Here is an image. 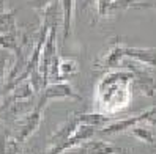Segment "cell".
<instances>
[{"label":"cell","instance_id":"6da1fadb","mask_svg":"<svg viewBox=\"0 0 156 154\" xmlns=\"http://www.w3.org/2000/svg\"><path fill=\"white\" fill-rule=\"evenodd\" d=\"M133 80L134 74L129 69L109 71L99 80L95 90V101L101 113L112 115L128 107L133 98L131 91Z\"/></svg>","mask_w":156,"mask_h":154},{"label":"cell","instance_id":"7a4b0ae2","mask_svg":"<svg viewBox=\"0 0 156 154\" xmlns=\"http://www.w3.org/2000/svg\"><path fill=\"white\" fill-rule=\"evenodd\" d=\"M144 121H148L153 126H156V105L147 108V110L137 113L134 116H128V118H123V120L112 121V123L103 126V128H99L96 132L103 134V135H114V134H120V132L129 131L133 126L139 124V123H144Z\"/></svg>","mask_w":156,"mask_h":154},{"label":"cell","instance_id":"3957f363","mask_svg":"<svg viewBox=\"0 0 156 154\" xmlns=\"http://www.w3.org/2000/svg\"><path fill=\"white\" fill-rule=\"evenodd\" d=\"M55 99H76V101H82V98L76 93V90L73 88L71 84H68L66 80H58V82H51L46 85V88L41 91L38 105L40 108L46 107L51 101Z\"/></svg>","mask_w":156,"mask_h":154},{"label":"cell","instance_id":"277c9868","mask_svg":"<svg viewBox=\"0 0 156 154\" xmlns=\"http://www.w3.org/2000/svg\"><path fill=\"white\" fill-rule=\"evenodd\" d=\"M98 128H95V126H90V124H80L79 128L76 129V132L71 135L69 139H66L65 142H62L58 145H54V146L49 148V151L46 152V154H62V152H65L68 149H73V148H76L79 146V145L82 143H85L88 140H91L95 137V134H96Z\"/></svg>","mask_w":156,"mask_h":154},{"label":"cell","instance_id":"5b68a950","mask_svg":"<svg viewBox=\"0 0 156 154\" xmlns=\"http://www.w3.org/2000/svg\"><path fill=\"white\" fill-rule=\"evenodd\" d=\"M57 55H58L57 53V27L51 25L48 36H46V43H44L43 50H41V55H40V65H38V72L46 82L49 80L48 77H49L51 63Z\"/></svg>","mask_w":156,"mask_h":154},{"label":"cell","instance_id":"8992f818","mask_svg":"<svg viewBox=\"0 0 156 154\" xmlns=\"http://www.w3.org/2000/svg\"><path fill=\"white\" fill-rule=\"evenodd\" d=\"M41 110L43 108H40L38 105H35V108L30 113L24 115V118H21L19 121H17V134H16L14 140L19 145L25 143L36 132V129L40 128V124L43 121Z\"/></svg>","mask_w":156,"mask_h":154},{"label":"cell","instance_id":"52a82bcc","mask_svg":"<svg viewBox=\"0 0 156 154\" xmlns=\"http://www.w3.org/2000/svg\"><path fill=\"white\" fill-rule=\"evenodd\" d=\"M125 49H126V44L122 39H114V43L107 47L106 53H103L96 63H95V68L98 69H115L122 65V60L125 58Z\"/></svg>","mask_w":156,"mask_h":154},{"label":"cell","instance_id":"ba28073f","mask_svg":"<svg viewBox=\"0 0 156 154\" xmlns=\"http://www.w3.org/2000/svg\"><path fill=\"white\" fill-rule=\"evenodd\" d=\"M134 74V80L133 85L136 91H139L144 96H154L156 94V74L150 71H145V68H134L129 69Z\"/></svg>","mask_w":156,"mask_h":154},{"label":"cell","instance_id":"9c48e42d","mask_svg":"<svg viewBox=\"0 0 156 154\" xmlns=\"http://www.w3.org/2000/svg\"><path fill=\"white\" fill-rule=\"evenodd\" d=\"M144 2V0H95V11L98 17H112L117 11L126 10V8H133L134 5Z\"/></svg>","mask_w":156,"mask_h":154},{"label":"cell","instance_id":"30bf717a","mask_svg":"<svg viewBox=\"0 0 156 154\" xmlns=\"http://www.w3.org/2000/svg\"><path fill=\"white\" fill-rule=\"evenodd\" d=\"M125 58H133L142 66L156 68V49L154 47H131L126 46Z\"/></svg>","mask_w":156,"mask_h":154},{"label":"cell","instance_id":"8fae6325","mask_svg":"<svg viewBox=\"0 0 156 154\" xmlns=\"http://www.w3.org/2000/svg\"><path fill=\"white\" fill-rule=\"evenodd\" d=\"M80 126V123H79V120H77V115L74 113V115H71L69 118L63 123L60 128L57 129V132L51 137V146H54V145H58V143H62V142H65L66 139H69L73 134L76 132V129Z\"/></svg>","mask_w":156,"mask_h":154},{"label":"cell","instance_id":"7c38bea8","mask_svg":"<svg viewBox=\"0 0 156 154\" xmlns=\"http://www.w3.org/2000/svg\"><path fill=\"white\" fill-rule=\"evenodd\" d=\"M84 148L85 154H117V152H122L120 148L114 146L111 143H106L103 140H88L85 143L80 145Z\"/></svg>","mask_w":156,"mask_h":154},{"label":"cell","instance_id":"4fadbf2b","mask_svg":"<svg viewBox=\"0 0 156 154\" xmlns=\"http://www.w3.org/2000/svg\"><path fill=\"white\" fill-rule=\"evenodd\" d=\"M73 17H74V0H62V21H63V41L68 39L73 29Z\"/></svg>","mask_w":156,"mask_h":154},{"label":"cell","instance_id":"5bb4252c","mask_svg":"<svg viewBox=\"0 0 156 154\" xmlns=\"http://www.w3.org/2000/svg\"><path fill=\"white\" fill-rule=\"evenodd\" d=\"M77 71H79V65L74 58H71V57H60L58 58V66H57L58 80H66V79L73 77L74 74H77Z\"/></svg>","mask_w":156,"mask_h":154},{"label":"cell","instance_id":"9a60e30c","mask_svg":"<svg viewBox=\"0 0 156 154\" xmlns=\"http://www.w3.org/2000/svg\"><path fill=\"white\" fill-rule=\"evenodd\" d=\"M129 134L142 143L156 145V132L153 131V128H150V126H144L142 123H139V124L133 126L129 129Z\"/></svg>","mask_w":156,"mask_h":154},{"label":"cell","instance_id":"2e32d148","mask_svg":"<svg viewBox=\"0 0 156 154\" xmlns=\"http://www.w3.org/2000/svg\"><path fill=\"white\" fill-rule=\"evenodd\" d=\"M76 115L80 124H90L98 129L106 126L111 120V116H107L106 113H76Z\"/></svg>","mask_w":156,"mask_h":154},{"label":"cell","instance_id":"e0dca14e","mask_svg":"<svg viewBox=\"0 0 156 154\" xmlns=\"http://www.w3.org/2000/svg\"><path fill=\"white\" fill-rule=\"evenodd\" d=\"M16 13L17 10H10L0 14V35L3 33H13L17 32V24H16Z\"/></svg>","mask_w":156,"mask_h":154},{"label":"cell","instance_id":"ac0fdd59","mask_svg":"<svg viewBox=\"0 0 156 154\" xmlns=\"http://www.w3.org/2000/svg\"><path fill=\"white\" fill-rule=\"evenodd\" d=\"M57 0H27V5L36 11H48Z\"/></svg>","mask_w":156,"mask_h":154},{"label":"cell","instance_id":"d6986e66","mask_svg":"<svg viewBox=\"0 0 156 154\" xmlns=\"http://www.w3.org/2000/svg\"><path fill=\"white\" fill-rule=\"evenodd\" d=\"M8 63H10V60H8L6 52H5V50H0V80L5 79V76H6Z\"/></svg>","mask_w":156,"mask_h":154},{"label":"cell","instance_id":"ffe728a7","mask_svg":"<svg viewBox=\"0 0 156 154\" xmlns=\"http://www.w3.org/2000/svg\"><path fill=\"white\" fill-rule=\"evenodd\" d=\"M6 134H3L2 128H0V154H10L6 151Z\"/></svg>","mask_w":156,"mask_h":154},{"label":"cell","instance_id":"44dd1931","mask_svg":"<svg viewBox=\"0 0 156 154\" xmlns=\"http://www.w3.org/2000/svg\"><path fill=\"white\" fill-rule=\"evenodd\" d=\"M6 11V0H0V14Z\"/></svg>","mask_w":156,"mask_h":154},{"label":"cell","instance_id":"7402d4cb","mask_svg":"<svg viewBox=\"0 0 156 154\" xmlns=\"http://www.w3.org/2000/svg\"><path fill=\"white\" fill-rule=\"evenodd\" d=\"M17 154H24V152H21V151H19V152H17Z\"/></svg>","mask_w":156,"mask_h":154}]
</instances>
